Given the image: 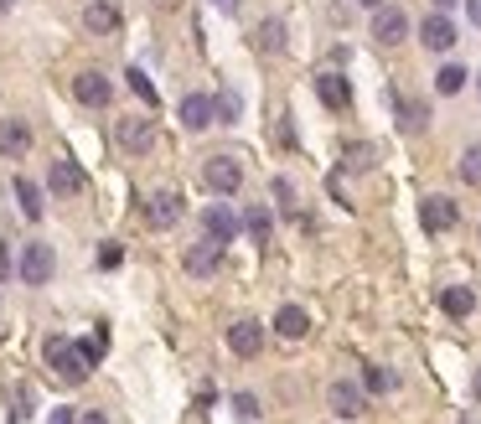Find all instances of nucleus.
Here are the masks:
<instances>
[{"label":"nucleus","mask_w":481,"mask_h":424,"mask_svg":"<svg viewBox=\"0 0 481 424\" xmlns=\"http://www.w3.org/2000/svg\"><path fill=\"white\" fill-rule=\"evenodd\" d=\"M42 358L63 383H84L88 373H94V362L104 358V331H94L84 347H78L73 337H63V331H52V337L42 341Z\"/></svg>","instance_id":"nucleus-1"},{"label":"nucleus","mask_w":481,"mask_h":424,"mask_svg":"<svg viewBox=\"0 0 481 424\" xmlns=\"http://www.w3.org/2000/svg\"><path fill=\"white\" fill-rule=\"evenodd\" d=\"M202 187L218 191V197H233L244 187V166L233 155H212V161H202Z\"/></svg>","instance_id":"nucleus-2"},{"label":"nucleus","mask_w":481,"mask_h":424,"mask_svg":"<svg viewBox=\"0 0 481 424\" xmlns=\"http://www.w3.org/2000/svg\"><path fill=\"white\" fill-rule=\"evenodd\" d=\"M16 275H22V285H47V279L58 275V254H52V243H26Z\"/></svg>","instance_id":"nucleus-3"},{"label":"nucleus","mask_w":481,"mask_h":424,"mask_svg":"<svg viewBox=\"0 0 481 424\" xmlns=\"http://www.w3.org/2000/svg\"><path fill=\"white\" fill-rule=\"evenodd\" d=\"M114 135H120V150H129V155H146V150L156 146V119H140V114H120Z\"/></svg>","instance_id":"nucleus-4"},{"label":"nucleus","mask_w":481,"mask_h":424,"mask_svg":"<svg viewBox=\"0 0 481 424\" xmlns=\"http://www.w3.org/2000/svg\"><path fill=\"white\" fill-rule=\"evenodd\" d=\"M326 403H332L336 420H357V414H368V393H362L357 383H347V378H336L332 388H326Z\"/></svg>","instance_id":"nucleus-5"},{"label":"nucleus","mask_w":481,"mask_h":424,"mask_svg":"<svg viewBox=\"0 0 481 424\" xmlns=\"http://www.w3.org/2000/svg\"><path fill=\"white\" fill-rule=\"evenodd\" d=\"M419 223H424V234H450L460 223V208L450 197H424L419 202Z\"/></svg>","instance_id":"nucleus-6"},{"label":"nucleus","mask_w":481,"mask_h":424,"mask_svg":"<svg viewBox=\"0 0 481 424\" xmlns=\"http://www.w3.org/2000/svg\"><path fill=\"white\" fill-rule=\"evenodd\" d=\"M409 37V16L398 11V5H378V16H373V42L378 47H398Z\"/></svg>","instance_id":"nucleus-7"},{"label":"nucleus","mask_w":481,"mask_h":424,"mask_svg":"<svg viewBox=\"0 0 481 424\" xmlns=\"http://www.w3.org/2000/svg\"><path fill=\"white\" fill-rule=\"evenodd\" d=\"M316 99L326 109H336V114H347L352 109V84L342 73H316Z\"/></svg>","instance_id":"nucleus-8"},{"label":"nucleus","mask_w":481,"mask_h":424,"mask_svg":"<svg viewBox=\"0 0 481 424\" xmlns=\"http://www.w3.org/2000/svg\"><path fill=\"white\" fill-rule=\"evenodd\" d=\"M228 347L238 352V358H259V352H264V326H259L254 316L233 321V326H228Z\"/></svg>","instance_id":"nucleus-9"},{"label":"nucleus","mask_w":481,"mask_h":424,"mask_svg":"<svg viewBox=\"0 0 481 424\" xmlns=\"http://www.w3.org/2000/svg\"><path fill=\"white\" fill-rule=\"evenodd\" d=\"M73 99L88 104V109H104L109 99H114V84H109L104 73H78V78H73Z\"/></svg>","instance_id":"nucleus-10"},{"label":"nucleus","mask_w":481,"mask_h":424,"mask_svg":"<svg viewBox=\"0 0 481 424\" xmlns=\"http://www.w3.org/2000/svg\"><path fill=\"white\" fill-rule=\"evenodd\" d=\"M419 42L430 47V52H450V47H456V22H450L445 11L424 16V26H419Z\"/></svg>","instance_id":"nucleus-11"},{"label":"nucleus","mask_w":481,"mask_h":424,"mask_svg":"<svg viewBox=\"0 0 481 424\" xmlns=\"http://www.w3.org/2000/svg\"><path fill=\"white\" fill-rule=\"evenodd\" d=\"M182 264H187V275H212V269L223 264V243L202 234V238H197V243L187 249V259H182Z\"/></svg>","instance_id":"nucleus-12"},{"label":"nucleus","mask_w":481,"mask_h":424,"mask_svg":"<svg viewBox=\"0 0 481 424\" xmlns=\"http://www.w3.org/2000/svg\"><path fill=\"white\" fill-rule=\"evenodd\" d=\"M146 223L150 228H176L182 223V197L176 191H156L146 202Z\"/></svg>","instance_id":"nucleus-13"},{"label":"nucleus","mask_w":481,"mask_h":424,"mask_svg":"<svg viewBox=\"0 0 481 424\" xmlns=\"http://www.w3.org/2000/svg\"><path fill=\"white\" fill-rule=\"evenodd\" d=\"M26 150H31V125L26 119H0V155L22 161Z\"/></svg>","instance_id":"nucleus-14"},{"label":"nucleus","mask_w":481,"mask_h":424,"mask_svg":"<svg viewBox=\"0 0 481 424\" xmlns=\"http://www.w3.org/2000/svg\"><path fill=\"white\" fill-rule=\"evenodd\" d=\"M202 234L218 238V243H233V238H238V217H233L223 202H212V208H202Z\"/></svg>","instance_id":"nucleus-15"},{"label":"nucleus","mask_w":481,"mask_h":424,"mask_svg":"<svg viewBox=\"0 0 481 424\" xmlns=\"http://www.w3.org/2000/svg\"><path fill=\"white\" fill-rule=\"evenodd\" d=\"M84 26L94 31V37L120 31V5H114V0H88V5H84Z\"/></svg>","instance_id":"nucleus-16"},{"label":"nucleus","mask_w":481,"mask_h":424,"mask_svg":"<svg viewBox=\"0 0 481 424\" xmlns=\"http://www.w3.org/2000/svg\"><path fill=\"white\" fill-rule=\"evenodd\" d=\"M182 125H187V129H208V125H218V109H212L208 93H187V99H182Z\"/></svg>","instance_id":"nucleus-17"},{"label":"nucleus","mask_w":481,"mask_h":424,"mask_svg":"<svg viewBox=\"0 0 481 424\" xmlns=\"http://www.w3.org/2000/svg\"><path fill=\"white\" fill-rule=\"evenodd\" d=\"M47 187L58 191V197H78V191H84V171L73 166V161H52V171H47Z\"/></svg>","instance_id":"nucleus-18"},{"label":"nucleus","mask_w":481,"mask_h":424,"mask_svg":"<svg viewBox=\"0 0 481 424\" xmlns=\"http://www.w3.org/2000/svg\"><path fill=\"white\" fill-rule=\"evenodd\" d=\"M274 331H280L285 341H300L306 331H311V316H306L300 305H280V311H274Z\"/></svg>","instance_id":"nucleus-19"},{"label":"nucleus","mask_w":481,"mask_h":424,"mask_svg":"<svg viewBox=\"0 0 481 424\" xmlns=\"http://www.w3.org/2000/svg\"><path fill=\"white\" fill-rule=\"evenodd\" d=\"M440 311H445V316H456V321H466L471 311H477V296H471L466 285H450V290L440 296Z\"/></svg>","instance_id":"nucleus-20"},{"label":"nucleus","mask_w":481,"mask_h":424,"mask_svg":"<svg viewBox=\"0 0 481 424\" xmlns=\"http://www.w3.org/2000/svg\"><path fill=\"white\" fill-rule=\"evenodd\" d=\"M254 47H259V52H285V22H280V16H270V22H259V31H254Z\"/></svg>","instance_id":"nucleus-21"},{"label":"nucleus","mask_w":481,"mask_h":424,"mask_svg":"<svg viewBox=\"0 0 481 424\" xmlns=\"http://www.w3.org/2000/svg\"><path fill=\"white\" fill-rule=\"evenodd\" d=\"M424 125H430V109L419 104V99H398V129H404V135H419Z\"/></svg>","instance_id":"nucleus-22"},{"label":"nucleus","mask_w":481,"mask_h":424,"mask_svg":"<svg viewBox=\"0 0 481 424\" xmlns=\"http://www.w3.org/2000/svg\"><path fill=\"white\" fill-rule=\"evenodd\" d=\"M212 109H218V125H238V119H244V99H238L233 88H223V93L212 99Z\"/></svg>","instance_id":"nucleus-23"},{"label":"nucleus","mask_w":481,"mask_h":424,"mask_svg":"<svg viewBox=\"0 0 481 424\" xmlns=\"http://www.w3.org/2000/svg\"><path fill=\"white\" fill-rule=\"evenodd\" d=\"M244 228H249V238L254 243H270V234H274V217L264 208H249L244 212Z\"/></svg>","instance_id":"nucleus-24"},{"label":"nucleus","mask_w":481,"mask_h":424,"mask_svg":"<svg viewBox=\"0 0 481 424\" xmlns=\"http://www.w3.org/2000/svg\"><path fill=\"white\" fill-rule=\"evenodd\" d=\"M16 202H22L26 217H42V191H37V181H26V176H16Z\"/></svg>","instance_id":"nucleus-25"},{"label":"nucleus","mask_w":481,"mask_h":424,"mask_svg":"<svg viewBox=\"0 0 481 424\" xmlns=\"http://www.w3.org/2000/svg\"><path fill=\"white\" fill-rule=\"evenodd\" d=\"M435 88L445 93V99H450V93H460V88H466V67H460V63H445V67L435 73Z\"/></svg>","instance_id":"nucleus-26"},{"label":"nucleus","mask_w":481,"mask_h":424,"mask_svg":"<svg viewBox=\"0 0 481 424\" xmlns=\"http://www.w3.org/2000/svg\"><path fill=\"white\" fill-rule=\"evenodd\" d=\"M362 388H368V393H388V388H398V373H388V367H368V373H362Z\"/></svg>","instance_id":"nucleus-27"},{"label":"nucleus","mask_w":481,"mask_h":424,"mask_svg":"<svg viewBox=\"0 0 481 424\" xmlns=\"http://www.w3.org/2000/svg\"><path fill=\"white\" fill-rule=\"evenodd\" d=\"M460 181H466V187H481V146H471L460 155Z\"/></svg>","instance_id":"nucleus-28"},{"label":"nucleus","mask_w":481,"mask_h":424,"mask_svg":"<svg viewBox=\"0 0 481 424\" xmlns=\"http://www.w3.org/2000/svg\"><path fill=\"white\" fill-rule=\"evenodd\" d=\"M125 78H129V88H135V93H140L146 104H161V93H156V84H150V78H146V73H140V67H129Z\"/></svg>","instance_id":"nucleus-29"},{"label":"nucleus","mask_w":481,"mask_h":424,"mask_svg":"<svg viewBox=\"0 0 481 424\" xmlns=\"http://www.w3.org/2000/svg\"><path fill=\"white\" fill-rule=\"evenodd\" d=\"M233 414H238L244 424H254L259 420V399H254V393H233Z\"/></svg>","instance_id":"nucleus-30"},{"label":"nucleus","mask_w":481,"mask_h":424,"mask_svg":"<svg viewBox=\"0 0 481 424\" xmlns=\"http://www.w3.org/2000/svg\"><path fill=\"white\" fill-rule=\"evenodd\" d=\"M373 155H378L373 146H347V166H352V171H368V166H373Z\"/></svg>","instance_id":"nucleus-31"},{"label":"nucleus","mask_w":481,"mask_h":424,"mask_svg":"<svg viewBox=\"0 0 481 424\" xmlns=\"http://www.w3.org/2000/svg\"><path fill=\"white\" fill-rule=\"evenodd\" d=\"M120 259H125V249H120V243H104V249H99V269H114Z\"/></svg>","instance_id":"nucleus-32"},{"label":"nucleus","mask_w":481,"mask_h":424,"mask_svg":"<svg viewBox=\"0 0 481 424\" xmlns=\"http://www.w3.org/2000/svg\"><path fill=\"white\" fill-rule=\"evenodd\" d=\"M274 197H280V202H285V208H295V187H290V181H285V176H280V181H274Z\"/></svg>","instance_id":"nucleus-33"},{"label":"nucleus","mask_w":481,"mask_h":424,"mask_svg":"<svg viewBox=\"0 0 481 424\" xmlns=\"http://www.w3.org/2000/svg\"><path fill=\"white\" fill-rule=\"evenodd\" d=\"M274 135H280V146H295V129H290V114H285V119H280V129H274Z\"/></svg>","instance_id":"nucleus-34"},{"label":"nucleus","mask_w":481,"mask_h":424,"mask_svg":"<svg viewBox=\"0 0 481 424\" xmlns=\"http://www.w3.org/2000/svg\"><path fill=\"white\" fill-rule=\"evenodd\" d=\"M47 424H78V420H73V409H52V414H47Z\"/></svg>","instance_id":"nucleus-35"},{"label":"nucleus","mask_w":481,"mask_h":424,"mask_svg":"<svg viewBox=\"0 0 481 424\" xmlns=\"http://www.w3.org/2000/svg\"><path fill=\"white\" fill-rule=\"evenodd\" d=\"M0 279H11V243H0Z\"/></svg>","instance_id":"nucleus-36"},{"label":"nucleus","mask_w":481,"mask_h":424,"mask_svg":"<svg viewBox=\"0 0 481 424\" xmlns=\"http://www.w3.org/2000/svg\"><path fill=\"white\" fill-rule=\"evenodd\" d=\"M78 424H109V414H99V409H88V414H84Z\"/></svg>","instance_id":"nucleus-37"},{"label":"nucleus","mask_w":481,"mask_h":424,"mask_svg":"<svg viewBox=\"0 0 481 424\" xmlns=\"http://www.w3.org/2000/svg\"><path fill=\"white\" fill-rule=\"evenodd\" d=\"M466 11H471V22L481 26V0H466Z\"/></svg>","instance_id":"nucleus-38"},{"label":"nucleus","mask_w":481,"mask_h":424,"mask_svg":"<svg viewBox=\"0 0 481 424\" xmlns=\"http://www.w3.org/2000/svg\"><path fill=\"white\" fill-rule=\"evenodd\" d=\"M471 393H477V403H481V367H477V378H471Z\"/></svg>","instance_id":"nucleus-39"},{"label":"nucleus","mask_w":481,"mask_h":424,"mask_svg":"<svg viewBox=\"0 0 481 424\" xmlns=\"http://www.w3.org/2000/svg\"><path fill=\"white\" fill-rule=\"evenodd\" d=\"M218 11H238V0H218Z\"/></svg>","instance_id":"nucleus-40"},{"label":"nucleus","mask_w":481,"mask_h":424,"mask_svg":"<svg viewBox=\"0 0 481 424\" xmlns=\"http://www.w3.org/2000/svg\"><path fill=\"white\" fill-rule=\"evenodd\" d=\"M357 5H368V11H378V5H383V0H357Z\"/></svg>","instance_id":"nucleus-41"},{"label":"nucleus","mask_w":481,"mask_h":424,"mask_svg":"<svg viewBox=\"0 0 481 424\" xmlns=\"http://www.w3.org/2000/svg\"><path fill=\"white\" fill-rule=\"evenodd\" d=\"M435 5H440V11H450V5H456V0H435Z\"/></svg>","instance_id":"nucleus-42"},{"label":"nucleus","mask_w":481,"mask_h":424,"mask_svg":"<svg viewBox=\"0 0 481 424\" xmlns=\"http://www.w3.org/2000/svg\"><path fill=\"white\" fill-rule=\"evenodd\" d=\"M477 93H481V73H477Z\"/></svg>","instance_id":"nucleus-43"},{"label":"nucleus","mask_w":481,"mask_h":424,"mask_svg":"<svg viewBox=\"0 0 481 424\" xmlns=\"http://www.w3.org/2000/svg\"><path fill=\"white\" fill-rule=\"evenodd\" d=\"M5 5H11V0H0V11H5Z\"/></svg>","instance_id":"nucleus-44"}]
</instances>
